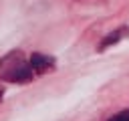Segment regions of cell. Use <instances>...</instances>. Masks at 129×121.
Listing matches in <instances>:
<instances>
[{"mask_svg":"<svg viewBox=\"0 0 129 121\" xmlns=\"http://www.w3.org/2000/svg\"><path fill=\"white\" fill-rule=\"evenodd\" d=\"M2 93H4V91H2V87H0V99H2Z\"/></svg>","mask_w":129,"mask_h":121,"instance_id":"obj_5","label":"cell"},{"mask_svg":"<svg viewBox=\"0 0 129 121\" xmlns=\"http://www.w3.org/2000/svg\"><path fill=\"white\" fill-rule=\"evenodd\" d=\"M28 63H30V69L34 75H44V73L54 69V58L48 54H42V52H34L28 58Z\"/></svg>","mask_w":129,"mask_h":121,"instance_id":"obj_2","label":"cell"},{"mask_svg":"<svg viewBox=\"0 0 129 121\" xmlns=\"http://www.w3.org/2000/svg\"><path fill=\"white\" fill-rule=\"evenodd\" d=\"M34 77L28 58L22 50H10L0 58V81L6 83H28Z\"/></svg>","mask_w":129,"mask_h":121,"instance_id":"obj_1","label":"cell"},{"mask_svg":"<svg viewBox=\"0 0 129 121\" xmlns=\"http://www.w3.org/2000/svg\"><path fill=\"white\" fill-rule=\"evenodd\" d=\"M107 121H129V109H125V111H121V113H117V115L109 117Z\"/></svg>","mask_w":129,"mask_h":121,"instance_id":"obj_4","label":"cell"},{"mask_svg":"<svg viewBox=\"0 0 129 121\" xmlns=\"http://www.w3.org/2000/svg\"><path fill=\"white\" fill-rule=\"evenodd\" d=\"M125 36H129V28L127 26H121V28H117L115 32H111V34H107V38L99 44V50H105L107 46H111V44H115V42H119L121 38H125Z\"/></svg>","mask_w":129,"mask_h":121,"instance_id":"obj_3","label":"cell"}]
</instances>
